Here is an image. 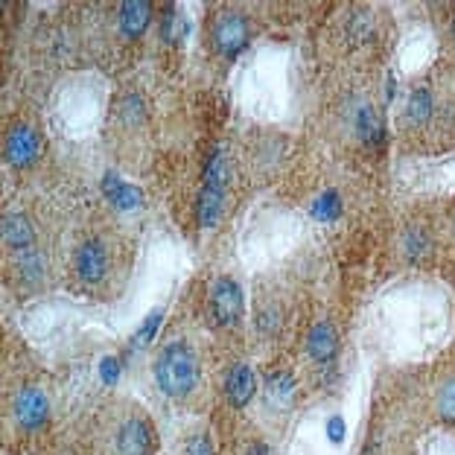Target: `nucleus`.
<instances>
[{
    "mask_svg": "<svg viewBox=\"0 0 455 455\" xmlns=\"http://www.w3.org/2000/svg\"><path fill=\"white\" fill-rule=\"evenodd\" d=\"M149 18H152V6L147 4V0H132V4H123L120 6V29H123V36L138 38L143 29L149 27Z\"/></svg>",
    "mask_w": 455,
    "mask_h": 455,
    "instance_id": "nucleus-12",
    "label": "nucleus"
},
{
    "mask_svg": "<svg viewBox=\"0 0 455 455\" xmlns=\"http://www.w3.org/2000/svg\"><path fill=\"white\" fill-rule=\"evenodd\" d=\"M4 243L15 251H29L36 243V228L27 216L20 213H6L4 216Z\"/></svg>",
    "mask_w": 455,
    "mask_h": 455,
    "instance_id": "nucleus-11",
    "label": "nucleus"
},
{
    "mask_svg": "<svg viewBox=\"0 0 455 455\" xmlns=\"http://www.w3.org/2000/svg\"><path fill=\"white\" fill-rule=\"evenodd\" d=\"M111 268V254L102 240H85L74 254V272L85 286H97L106 281Z\"/></svg>",
    "mask_w": 455,
    "mask_h": 455,
    "instance_id": "nucleus-6",
    "label": "nucleus"
},
{
    "mask_svg": "<svg viewBox=\"0 0 455 455\" xmlns=\"http://www.w3.org/2000/svg\"><path fill=\"white\" fill-rule=\"evenodd\" d=\"M292 377L289 374H275L272 379H268V388L275 391V395H281V397H286V395H292Z\"/></svg>",
    "mask_w": 455,
    "mask_h": 455,
    "instance_id": "nucleus-21",
    "label": "nucleus"
},
{
    "mask_svg": "<svg viewBox=\"0 0 455 455\" xmlns=\"http://www.w3.org/2000/svg\"><path fill=\"white\" fill-rule=\"evenodd\" d=\"M225 184H228V164L225 155L216 152L204 170V188L199 193V204H196V220L202 228H213L220 222L225 208Z\"/></svg>",
    "mask_w": 455,
    "mask_h": 455,
    "instance_id": "nucleus-3",
    "label": "nucleus"
},
{
    "mask_svg": "<svg viewBox=\"0 0 455 455\" xmlns=\"http://www.w3.org/2000/svg\"><path fill=\"white\" fill-rule=\"evenodd\" d=\"M102 190H106V196L117 204V208H134V204L140 202V193L129 188L126 181H120L117 175H108V179L102 181Z\"/></svg>",
    "mask_w": 455,
    "mask_h": 455,
    "instance_id": "nucleus-13",
    "label": "nucleus"
},
{
    "mask_svg": "<svg viewBox=\"0 0 455 455\" xmlns=\"http://www.w3.org/2000/svg\"><path fill=\"white\" fill-rule=\"evenodd\" d=\"M356 129H359V138L365 143H371V147H377V143L382 140V126H379L377 114L368 102H362L359 111H356Z\"/></svg>",
    "mask_w": 455,
    "mask_h": 455,
    "instance_id": "nucleus-14",
    "label": "nucleus"
},
{
    "mask_svg": "<svg viewBox=\"0 0 455 455\" xmlns=\"http://www.w3.org/2000/svg\"><path fill=\"white\" fill-rule=\"evenodd\" d=\"M435 409L443 423L455 427V377H447L441 382L438 395H435Z\"/></svg>",
    "mask_w": 455,
    "mask_h": 455,
    "instance_id": "nucleus-17",
    "label": "nucleus"
},
{
    "mask_svg": "<svg viewBox=\"0 0 455 455\" xmlns=\"http://www.w3.org/2000/svg\"><path fill=\"white\" fill-rule=\"evenodd\" d=\"M245 455H272V447H266V443H251Z\"/></svg>",
    "mask_w": 455,
    "mask_h": 455,
    "instance_id": "nucleus-22",
    "label": "nucleus"
},
{
    "mask_svg": "<svg viewBox=\"0 0 455 455\" xmlns=\"http://www.w3.org/2000/svg\"><path fill=\"white\" fill-rule=\"evenodd\" d=\"M257 391V377L248 362H234L225 377V397L234 409H245Z\"/></svg>",
    "mask_w": 455,
    "mask_h": 455,
    "instance_id": "nucleus-7",
    "label": "nucleus"
},
{
    "mask_svg": "<svg viewBox=\"0 0 455 455\" xmlns=\"http://www.w3.org/2000/svg\"><path fill=\"white\" fill-rule=\"evenodd\" d=\"M339 213H341V196L336 190H327L322 199H315L313 204V216L322 222H333Z\"/></svg>",
    "mask_w": 455,
    "mask_h": 455,
    "instance_id": "nucleus-18",
    "label": "nucleus"
},
{
    "mask_svg": "<svg viewBox=\"0 0 455 455\" xmlns=\"http://www.w3.org/2000/svg\"><path fill=\"white\" fill-rule=\"evenodd\" d=\"M432 111H435V97H432V91L427 88H418L415 94L409 97V120H415V123H427L432 117Z\"/></svg>",
    "mask_w": 455,
    "mask_h": 455,
    "instance_id": "nucleus-16",
    "label": "nucleus"
},
{
    "mask_svg": "<svg viewBox=\"0 0 455 455\" xmlns=\"http://www.w3.org/2000/svg\"><path fill=\"white\" fill-rule=\"evenodd\" d=\"M155 382L167 397H190L202 382V362L190 341L172 339L155 356Z\"/></svg>",
    "mask_w": 455,
    "mask_h": 455,
    "instance_id": "nucleus-1",
    "label": "nucleus"
},
{
    "mask_svg": "<svg viewBox=\"0 0 455 455\" xmlns=\"http://www.w3.org/2000/svg\"><path fill=\"white\" fill-rule=\"evenodd\" d=\"M12 418L24 432H38L50 418V400L38 386H24L12 400Z\"/></svg>",
    "mask_w": 455,
    "mask_h": 455,
    "instance_id": "nucleus-5",
    "label": "nucleus"
},
{
    "mask_svg": "<svg viewBox=\"0 0 455 455\" xmlns=\"http://www.w3.org/2000/svg\"><path fill=\"white\" fill-rule=\"evenodd\" d=\"M330 429H333L330 435H333V438H341V420H333V423H330Z\"/></svg>",
    "mask_w": 455,
    "mask_h": 455,
    "instance_id": "nucleus-23",
    "label": "nucleus"
},
{
    "mask_svg": "<svg viewBox=\"0 0 455 455\" xmlns=\"http://www.w3.org/2000/svg\"><path fill=\"white\" fill-rule=\"evenodd\" d=\"M307 354L315 365H330L339 354V333L330 322H318L307 336Z\"/></svg>",
    "mask_w": 455,
    "mask_h": 455,
    "instance_id": "nucleus-9",
    "label": "nucleus"
},
{
    "mask_svg": "<svg viewBox=\"0 0 455 455\" xmlns=\"http://www.w3.org/2000/svg\"><path fill=\"white\" fill-rule=\"evenodd\" d=\"M158 447V435L147 415L129 411L117 420L111 432V452L114 455H152Z\"/></svg>",
    "mask_w": 455,
    "mask_h": 455,
    "instance_id": "nucleus-2",
    "label": "nucleus"
},
{
    "mask_svg": "<svg viewBox=\"0 0 455 455\" xmlns=\"http://www.w3.org/2000/svg\"><path fill=\"white\" fill-rule=\"evenodd\" d=\"M184 455H213V443L204 432H196V435L188 438L184 443Z\"/></svg>",
    "mask_w": 455,
    "mask_h": 455,
    "instance_id": "nucleus-20",
    "label": "nucleus"
},
{
    "mask_svg": "<svg viewBox=\"0 0 455 455\" xmlns=\"http://www.w3.org/2000/svg\"><path fill=\"white\" fill-rule=\"evenodd\" d=\"M208 309L220 327H234L243 318V309H245L240 283H236L234 277H220V281L211 286Z\"/></svg>",
    "mask_w": 455,
    "mask_h": 455,
    "instance_id": "nucleus-4",
    "label": "nucleus"
},
{
    "mask_svg": "<svg viewBox=\"0 0 455 455\" xmlns=\"http://www.w3.org/2000/svg\"><path fill=\"white\" fill-rule=\"evenodd\" d=\"M452 36H455V20H452Z\"/></svg>",
    "mask_w": 455,
    "mask_h": 455,
    "instance_id": "nucleus-24",
    "label": "nucleus"
},
{
    "mask_svg": "<svg viewBox=\"0 0 455 455\" xmlns=\"http://www.w3.org/2000/svg\"><path fill=\"white\" fill-rule=\"evenodd\" d=\"M18 272H20V281H24L29 289L41 286V281H44V260H41V254H36L33 248L20 254V260H18Z\"/></svg>",
    "mask_w": 455,
    "mask_h": 455,
    "instance_id": "nucleus-15",
    "label": "nucleus"
},
{
    "mask_svg": "<svg viewBox=\"0 0 455 455\" xmlns=\"http://www.w3.org/2000/svg\"><path fill=\"white\" fill-rule=\"evenodd\" d=\"M213 38H216V47H220V53L236 56L245 47V41H248L245 20L240 15H222L220 20H216Z\"/></svg>",
    "mask_w": 455,
    "mask_h": 455,
    "instance_id": "nucleus-10",
    "label": "nucleus"
},
{
    "mask_svg": "<svg viewBox=\"0 0 455 455\" xmlns=\"http://www.w3.org/2000/svg\"><path fill=\"white\" fill-rule=\"evenodd\" d=\"M184 33V18L179 9H167V15H164V24H161V36L167 41H175Z\"/></svg>",
    "mask_w": 455,
    "mask_h": 455,
    "instance_id": "nucleus-19",
    "label": "nucleus"
},
{
    "mask_svg": "<svg viewBox=\"0 0 455 455\" xmlns=\"http://www.w3.org/2000/svg\"><path fill=\"white\" fill-rule=\"evenodd\" d=\"M38 149H41V140L29 126H15L6 134V161L15 164V167H27V164H33Z\"/></svg>",
    "mask_w": 455,
    "mask_h": 455,
    "instance_id": "nucleus-8",
    "label": "nucleus"
}]
</instances>
